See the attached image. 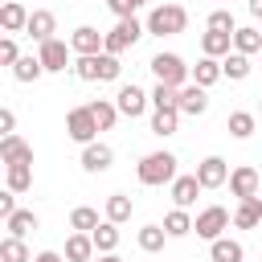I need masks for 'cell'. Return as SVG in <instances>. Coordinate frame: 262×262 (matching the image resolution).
Returning a JSON list of instances; mask_svg holds the SVG:
<instances>
[{"label": "cell", "mask_w": 262, "mask_h": 262, "mask_svg": "<svg viewBox=\"0 0 262 262\" xmlns=\"http://www.w3.org/2000/svg\"><path fill=\"white\" fill-rule=\"evenodd\" d=\"M135 176H139V184H147V188L172 184V180H176V156H172V151H147V156L139 160Z\"/></svg>", "instance_id": "1"}, {"label": "cell", "mask_w": 262, "mask_h": 262, "mask_svg": "<svg viewBox=\"0 0 262 262\" xmlns=\"http://www.w3.org/2000/svg\"><path fill=\"white\" fill-rule=\"evenodd\" d=\"M184 25H188L184 4H156L147 12V33H156V37H176V33H184Z\"/></svg>", "instance_id": "2"}, {"label": "cell", "mask_w": 262, "mask_h": 262, "mask_svg": "<svg viewBox=\"0 0 262 262\" xmlns=\"http://www.w3.org/2000/svg\"><path fill=\"white\" fill-rule=\"evenodd\" d=\"M143 33H147V25H139L135 16H123V20L106 33V49H102V53H115V57H119V53H123V49H131Z\"/></svg>", "instance_id": "3"}, {"label": "cell", "mask_w": 262, "mask_h": 262, "mask_svg": "<svg viewBox=\"0 0 262 262\" xmlns=\"http://www.w3.org/2000/svg\"><path fill=\"white\" fill-rule=\"evenodd\" d=\"M151 74H156V82L180 90L184 78H188V66H184V57H176V53H156V57H151Z\"/></svg>", "instance_id": "4"}, {"label": "cell", "mask_w": 262, "mask_h": 262, "mask_svg": "<svg viewBox=\"0 0 262 262\" xmlns=\"http://www.w3.org/2000/svg\"><path fill=\"white\" fill-rule=\"evenodd\" d=\"M229 213L221 209V205H209V209H201L196 213V221H192V229H196V237H205V242H217L225 229H229Z\"/></svg>", "instance_id": "5"}, {"label": "cell", "mask_w": 262, "mask_h": 262, "mask_svg": "<svg viewBox=\"0 0 262 262\" xmlns=\"http://www.w3.org/2000/svg\"><path fill=\"white\" fill-rule=\"evenodd\" d=\"M66 135L74 139V143H94V135H98V123H94V115H90V106H74L70 115H66Z\"/></svg>", "instance_id": "6"}, {"label": "cell", "mask_w": 262, "mask_h": 262, "mask_svg": "<svg viewBox=\"0 0 262 262\" xmlns=\"http://www.w3.org/2000/svg\"><path fill=\"white\" fill-rule=\"evenodd\" d=\"M70 49H74L78 57H98V53L106 49V33H98L94 25H78V29L70 33Z\"/></svg>", "instance_id": "7"}, {"label": "cell", "mask_w": 262, "mask_h": 262, "mask_svg": "<svg viewBox=\"0 0 262 262\" xmlns=\"http://www.w3.org/2000/svg\"><path fill=\"white\" fill-rule=\"evenodd\" d=\"M147 102H151V94H143L135 82H131V86H119V94H115V106H119V115H127V119H139V115L147 111Z\"/></svg>", "instance_id": "8"}, {"label": "cell", "mask_w": 262, "mask_h": 262, "mask_svg": "<svg viewBox=\"0 0 262 262\" xmlns=\"http://www.w3.org/2000/svg\"><path fill=\"white\" fill-rule=\"evenodd\" d=\"M196 180H201V188H221L225 180H229V164L221 160V156H205L201 164H196V172H192Z\"/></svg>", "instance_id": "9"}, {"label": "cell", "mask_w": 262, "mask_h": 262, "mask_svg": "<svg viewBox=\"0 0 262 262\" xmlns=\"http://www.w3.org/2000/svg\"><path fill=\"white\" fill-rule=\"evenodd\" d=\"M70 53H74V49H70L66 41H57V37H53V41H45V45L37 49V57H41L45 74H61V70L70 66Z\"/></svg>", "instance_id": "10"}, {"label": "cell", "mask_w": 262, "mask_h": 262, "mask_svg": "<svg viewBox=\"0 0 262 262\" xmlns=\"http://www.w3.org/2000/svg\"><path fill=\"white\" fill-rule=\"evenodd\" d=\"M0 164L12 168V164H33V147L20 139V135H4L0 139Z\"/></svg>", "instance_id": "11"}, {"label": "cell", "mask_w": 262, "mask_h": 262, "mask_svg": "<svg viewBox=\"0 0 262 262\" xmlns=\"http://www.w3.org/2000/svg\"><path fill=\"white\" fill-rule=\"evenodd\" d=\"M229 192H233L237 201H246V196H258V172H254L250 164L233 168V172H229Z\"/></svg>", "instance_id": "12"}, {"label": "cell", "mask_w": 262, "mask_h": 262, "mask_svg": "<svg viewBox=\"0 0 262 262\" xmlns=\"http://www.w3.org/2000/svg\"><path fill=\"white\" fill-rule=\"evenodd\" d=\"M205 111H209V90L196 86V82H192V86H180V115H192V119H196V115H205Z\"/></svg>", "instance_id": "13"}, {"label": "cell", "mask_w": 262, "mask_h": 262, "mask_svg": "<svg viewBox=\"0 0 262 262\" xmlns=\"http://www.w3.org/2000/svg\"><path fill=\"white\" fill-rule=\"evenodd\" d=\"M53 29H57V20H53V12L49 8H37L33 16H29V37L37 41V45H45V41H53Z\"/></svg>", "instance_id": "14"}, {"label": "cell", "mask_w": 262, "mask_h": 262, "mask_svg": "<svg viewBox=\"0 0 262 262\" xmlns=\"http://www.w3.org/2000/svg\"><path fill=\"white\" fill-rule=\"evenodd\" d=\"M111 164H115V151L106 143H86L82 147V168L86 172H106Z\"/></svg>", "instance_id": "15"}, {"label": "cell", "mask_w": 262, "mask_h": 262, "mask_svg": "<svg viewBox=\"0 0 262 262\" xmlns=\"http://www.w3.org/2000/svg\"><path fill=\"white\" fill-rule=\"evenodd\" d=\"M233 225H237V229H254V225H262V196H246V201H237V209H233Z\"/></svg>", "instance_id": "16"}, {"label": "cell", "mask_w": 262, "mask_h": 262, "mask_svg": "<svg viewBox=\"0 0 262 262\" xmlns=\"http://www.w3.org/2000/svg\"><path fill=\"white\" fill-rule=\"evenodd\" d=\"M29 8L25 4H16V0H8L4 8H0V25H4V33H25L29 29Z\"/></svg>", "instance_id": "17"}, {"label": "cell", "mask_w": 262, "mask_h": 262, "mask_svg": "<svg viewBox=\"0 0 262 262\" xmlns=\"http://www.w3.org/2000/svg\"><path fill=\"white\" fill-rule=\"evenodd\" d=\"M66 262H94V237L90 233H70L66 237Z\"/></svg>", "instance_id": "18"}, {"label": "cell", "mask_w": 262, "mask_h": 262, "mask_svg": "<svg viewBox=\"0 0 262 262\" xmlns=\"http://www.w3.org/2000/svg\"><path fill=\"white\" fill-rule=\"evenodd\" d=\"M229 45H233V33H217V29L201 33V53L205 57H229Z\"/></svg>", "instance_id": "19"}, {"label": "cell", "mask_w": 262, "mask_h": 262, "mask_svg": "<svg viewBox=\"0 0 262 262\" xmlns=\"http://www.w3.org/2000/svg\"><path fill=\"white\" fill-rule=\"evenodd\" d=\"M196 192H201V180H196V176H176V180H172V201H176V209L196 205Z\"/></svg>", "instance_id": "20"}, {"label": "cell", "mask_w": 262, "mask_h": 262, "mask_svg": "<svg viewBox=\"0 0 262 262\" xmlns=\"http://www.w3.org/2000/svg\"><path fill=\"white\" fill-rule=\"evenodd\" d=\"M209 258H213V262H242L246 250H242V242H233V237H217V242H209Z\"/></svg>", "instance_id": "21"}, {"label": "cell", "mask_w": 262, "mask_h": 262, "mask_svg": "<svg viewBox=\"0 0 262 262\" xmlns=\"http://www.w3.org/2000/svg\"><path fill=\"white\" fill-rule=\"evenodd\" d=\"M217 78H225V74H221V61H217V57H201V61L192 66V82H196V86H205V90H209V86H213Z\"/></svg>", "instance_id": "22"}, {"label": "cell", "mask_w": 262, "mask_h": 262, "mask_svg": "<svg viewBox=\"0 0 262 262\" xmlns=\"http://www.w3.org/2000/svg\"><path fill=\"white\" fill-rule=\"evenodd\" d=\"M4 225H8V237H29V233L37 229V213H33V209H16Z\"/></svg>", "instance_id": "23"}, {"label": "cell", "mask_w": 262, "mask_h": 262, "mask_svg": "<svg viewBox=\"0 0 262 262\" xmlns=\"http://www.w3.org/2000/svg\"><path fill=\"white\" fill-rule=\"evenodd\" d=\"M86 106H90V115H94L98 131H111V127H115V119H119V106H115V102H106V98H94V102H86Z\"/></svg>", "instance_id": "24"}, {"label": "cell", "mask_w": 262, "mask_h": 262, "mask_svg": "<svg viewBox=\"0 0 262 262\" xmlns=\"http://www.w3.org/2000/svg\"><path fill=\"white\" fill-rule=\"evenodd\" d=\"M4 180H8V192H29L33 188V164H12L4 172Z\"/></svg>", "instance_id": "25"}, {"label": "cell", "mask_w": 262, "mask_h": 262, "mask_svg": "<svg viewBox=\"0 0 262 262\" xmlns=\"http://www.w3.org/2000/svg\"><path fill=\"white\" fill-rule=\"evenodd\" d=\"M90 237H94V250H98V254H115V246H119V225H115V221H102Z\"/></svg>", "instance_id": "26"}, {"label": "cell", "mask_w": 262, "mask_h": 262, "mask_svg": "<svg viewBox=\"0 0 262 262\" xmlns=\"http://www.w3.org/2000/svg\"><path fill=\"white\" fill-rule=\"evenodd\" d=\"M151 106H156V111H180V90L156 82V90H151Z\"/></svg>", "instance_id": "27"}, {"label": "cell", "mask_w": 262, "mask_h": 262, "mask_svg": "<svg viewBox=\"0 0 262 262\" xmlns=\"http://www.w3.org/2000/svg\"><path fill=\"white\" fill-rule=\"evenodd\" d=\"M164 237H168L164 225H143V229H139V250H143V254H160V250H164Z\"/></svg>", "instance_id": "28"}, {"label": "cell", "mask_w": 262, "mask_h": 262, "mask_svg": "<svg viewBox=\"0 0 262 262\" xmlns=\"http://www.w3.org/2000/svg\"><path fill=\"white\" fill-rule=\"evenodd\" d=\"M0 262H33L25 237H4V242H0Z\"/></svg>", "instance_id": "29"}, {"label": "cell", "mask_w": 262, "mask_h": 262, "mask_svg": "<svg viewBox=\"0 0 262 262\" xmlns=\"http://www.w3.org/2000/svg\"><path fill=\"white\" fill-rule=\"evenodd\" d=\"M41 74H45V66H41V57H33V53L12 66V78H16V82H37Z\"/></svg>", "instance_id": "30"}, {"label": "cell", "mask_w": 262, "mask_h": 262, "mask_svg": "<svg viewBox=\"0 0 262 262\" xmlns=\"http://www.w3.org/2000/svg\"><path fill=\"white\" fill-rule=\"evenodd\" d=\"M221 74L233 78V82L250 78V57H246V53H229V57H221Z\"/></svg>", "instance_id": "31"}, {"label": "cell", "mask_w": 262, "mask_h": 262, "mask_svg": "<svg viewBox=\"0 0 262 262\" xmlns=\"http://www.w3.org/2000/svg\"><path fill=\"white\" fill-rule=\"evenodd\" d=\"M131 196H123V192H115V196H106V221H115V225H123L127 217H131Z\"/></svg>", "instance_id": "32"}, {"label": "cell", "mask_w": 262, "mask_h": 262, "mask_svg": "<svg viewBox=\"0 0 262 262\" xmlns=\"http://www.w3.org/2000/svg\"><path fill=\"white\" fill-rule=\"evenodd\" d=\"M70 225H74L78 233H94V229H98L102 221H98V213H94L90 205H78V209L70 213Z\"/></svg>", "instance_id": "33"}, {"label": "cell", "mask_w": 262, "mask_h": 262, "mask_svg": "<svg viewBox=\"0 0 262 262\" xmlns=\"http://www.w3.org/2000/svg\"><path fill=\"white\" fill-rule=\"evenodd\" d=\"M164 229H168V237H184V233H192V217H188V209H172V213L164 217Z\"/></svg>", "instance_id": "34"}, {"label": "cell", "mask_w": 262, "mask_h": 262, "mask_svg": "<svg viewBox=\"0 0 262 262\" xmlns=\"http://www.w3.org/2000/svg\"><path fill=\"white\" fill-rule=\"evenodd\" d=\"M262 49V37H258V29H237L233 33V53H258Z\"/></svg>", "instance_id": "35"}, {"label": "cell", "mask_w": 262, "mask_h": 262, "mask_svg": "<svg viewBox=\"0 0 262 262\" xmlns=\"http://www.w3.org/2000/svg\"><path fill=\"white\" fill-rule=\"evenodd\" d=\"M176 123H180V111H156L151 115V135H176Z\"/></svg>", "instance_id": "36"}, {"label": "cell", "mask_w": 262, "mask_h": 262, "mask_svg": "<svg viewBox=\"0 0 262 262\" xmlns=\"http://www.w3.org/2000/svg\"><path fill=\"white\" fill-rule=\"evenodd\" d=\"M229 135L233 139H250L254 135V115L250 111H233L229 115Z\"/></svg>", "instance_id": "37"}, {"label": "cell", "mask_w": 262, "mask_h": 262, "mask_svg": "<svg viewBox=\"0 0 262 262\" xmlns=\"http://www.w3.org/2000/svg\"><path fill=\"white\" fill-rule=\"evenodd\" d=\"M119 74H123L119 57H115V53H98V82H115Z\"/></svg>", "instance_id": "38"}, {"label": "cell", "mask_w": 262, "mask_h": 262, "mask_svg": "<svg viewBox=\"0 0 262 262\" xmlns=\"http://www.w3.org/2000/svg\"><path fill=\"white\" fill-rule=\"evenodd\" d=\"M209 29H217V33H237V25H233V12H229V8H217V12H209Z\"/></svg>", "instance_id": "39"}, {"label": "cell", "mask_w": 262, "mask_h": 262, "mask_svg": "<svg viewBox=\"0 0 262 262\" xmlns=\"http://www.w3.org/2000/svg\"><path fill=\"white\" fill-rule=\"evenodd\" d=\"M74 74H78L82 82H98V57H78V61H74Z\"/></svg>", "instance_id": "40"}, {"label": "cell", "mask_w": 262, "mask_h": 262, "mask_svg": "<svg viewBox=\"0 0 262 262\" xmlns=\"http://www.w3.org/2000/svg\"><path fill=\"white\" fill-rule=\"evenodd\" d=\"M16 61H20V49H16L12 37H4L0 41V66H16Z\"/></svg>", "instance_id": "41"}, {"label": "cell", "mask_w": 262, "mask_h": 262, "mask_svg": "<svg viewBox=\"0 0 262 262\" xmlns=\"http://www.w3.org/2000/svg\"><path fill=\"white\" fill-rule=\"evenodd\" d=\"M106 4H111V12H115L119 20H123V16H135V8H139L135 0H106Z\"/></svg>", "instance_id": "42"}, {"label": "cell", "mask_w": 262, "mask_h": 262, "mask_svg": "<svg viewBox=\"0 0 262 262\" xmlns=\"http://www.w3.org/2000/svg\"><path fill=\"white\" fill-rule=\"evenodd\" d=\"M12 213H16V192H0V217L8 221Z\"/></svg>", "instance_id": "43"}, {"label": "cell", "mask_w": 262, "mask_h": 262, "mask_svg": "<svg viewBox=\"0 0 262 262\" xmlns=\"http://www.w3.org/2000/svg\"><path fill=\"white\" fill-rule=\"evenodd\" d=\"M0 131H4V135H16V115H12L8 106L0 111Z\"/></svg>", "instance_id": "44"}, {"label": "cell", "mask_w": 262, "mask_h": 262, "mask_svg": "<svg viewBox=\"0 0 262 262\" xmlns=\"http://www.w3.org/2000/svg\"><path fill=\"white\" fill-rule=\"evenodd\" d=\"M33 262H66V258H61V254H53V250H41Z\"/></svg>", "instance_id": "45"}, {"label": "cell", "mask_w": 262, "mask_h": 262, "mask_svg": "<svg viewBox=\"0 0 262 262\" xmlns=\"http://www.w3.org/2000/svg\"><path fill=\"white\" fill-rule=\"evenodd\" d=\"M250 16H258V20H262V0H250Z\"/></svg>", "instance_id": "46"}, {"label": "cell", "mask_w": 262, "mask_h": 262, "mask_svg": "<svg viewBox=\"0 0 262 262\" xmlns=\"http://www.w3.org/2000/svg\"><path fill=\"white\" fill-rule=\"evenodd\" d=\"M94 262H123V258H119V254H98Z\"/></svg>", "instance_id": "47"}, {"label": "cell", "mask_w": 262, "mask_h": 262, "mask_svg": "<svg viewBox=\"0 0 262 262\" xmlns=\"http://www.w3.org/2000/svg\"><path fill=\"white\" fill-rule=\"evenodd\" d=\"M135 4H139V8H143V4H147V0H135Z\"/></svg>", "instance_id": "48"}]
</instances>
